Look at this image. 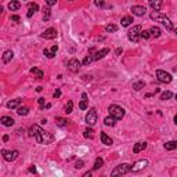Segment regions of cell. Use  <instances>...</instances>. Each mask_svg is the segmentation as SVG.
<instances>
[{"label": "cell", "mask_w": 177, "mask_h": 177, "mask_svg": "<svg viewBox=\"0 0 177 177\" xmlns=\"http://www.w3.org/2000/svg\"><path fill=\"white\" fill-rule=\"evenodd\" d=\"M35 137H36V141L39 143V144H50V143L54 141V136L49 132H44L43 129H42L40 132L37 133Z\"/></svg>", "instance_id": "obj_1"}, {"label": "cell", "mask_w": 177, "mask_h": 177, "mask_svg": "<svg viewBox=\"0 0 177 177\" xmlns=\"http://www.w3.org/2000/svg\"><path fill=\"white\" fill-rule=\"evenodd\" d=\"M108 111H109V115L112 116V118H115L116 120H119V119H122L123 116H125V109L122 108V107H119V105H116V104H112V105H109V108H108Z\"/></svg>", "instance_id": "obj_2"}, {"label": "cell", "mask_w": 177, "mask_h": 177, "mask_svg": "<svg viewBox=\"0 0 177 177\" xmlns=\"http://www.w3.org/2000/svg\"><path fill=\"white\" fill-rule=\"evenodd\" d=\"M140 31H141V27H140V25H136V27H133L130 31L127 32V37H129V40L137 43V42L140 40Z\"/></svg>", "instance_id": "obj_3"}, {"label": "cell", "mask_w": 177, "mask_h": 177, "mask_svg": "<svg viewBox=\"0 0 177 177\" xmlns=\"http://www.w3.org/2000/svg\"><path fill=\"white\" fill-rule=\"evenodd\" d=\"M130 172V165L129 163H122L116 166V168L111 172V176H122V174H126V173Z\"/></svg>", "instance_id": "obj_4"}, {"label": "cell", "mask_w": 177, "mask_h": 177, "mask_svg": "<svg viewBox=\"0 0 177 177\" xmlns=\"http://www.w3.org/2000/svg\"><path fill=\"white\" fill-rule=\"evenodd\" d=\"M85 120H86V123L89 125V126H94L95 122H97V109L95 108L89 109V112H87Z\"/></svg>", "instance_id": "obj_5"}, {"label": "cell", "mask_w": 177, "mask_h": 177, "mask_svg": "<svg viewBox=\"0 0 177 177\" xmlns=\"http://www.w3.org/2000/svg\"><path fill=\"white\" fill-rule=\"evenodd\" d=\"M156 77H158V80L161 83H170L173 80L172 75L168 72H165V71H162V69H158V71H156Z\"/></svg>", "instance_id": "obj_6"}, {"label": "cell", "mask_w": 177, "mask_h": 177, "mask_svg": "<svg viewBox=\"0 0 177 177\" xmlns=\"http://www.w3.org/2000/svg\"><path fill=\"white\" fill-rule=\"evenodd\" d=\"M1 155H3V158H4V161H7V162H13V161H15V159L18 158L19 152H18L17 150H14V151L3 150V151H1Z\"/></svg>", "instance_id": "obj_7"}, {"label": "cell", "mask_w": 177, "mask_h": 177, "mask_svg": "<svg viewBox=\"0 0 177 177\" xmlns=\"http://www.w3.org/2000/svg\"><path fill=\"white\" fill-rule=\"evenodd\" d=\"M147 166H148V161L147 159H141V161H137L133 166L130 165V172L137 173V172H140V170H143V169H145Z\"/></svg>", "instance_id": "obj_8"}, {"label": "cell", "mask_w": 177, "mask_h": 177, "mask_svg": "<svg viewBox=\"0 0 177 177\" xmlns=\"http://www.w3.org/2000/svg\"><path fill=\"white\" fill-rule=\"evenodd\" d=\"M68 69L71 72H77L80 69V61L77 58H72L68 61Z\"/></svg>", "instance_id": "obj_9"}, {"label": "cell", "mask_w": 177, "mask_h": 177, "mask_svg": "<svg viewBox=\"0 0 177 177\" xmlns=\"http://www.w3.org/2000/svg\"><path fill=\"white\" fill-rule=\"evenodd\" d=\"M132 13H133V15L143 17V15H145L147 9L144 7V6H133V7H132Z\"/></svg>", "instance_id": "obj_10"}, {"label": "cell", "mask_w": 177, "mask_h": 177, "mask_svg": "<svg viewBox=\"0 0 177 177\" xmlns=\"http://www.w3.org/2000/svg\"><path fill=\"white\" fill-rule=\"evenodd\" d=\"M42 36L44 39H47V40H53V39L57 37V31H55V28H49V29H46Z\"/></svg>", "instance_id": "obj_11"}, {"label": "cell", "mask_w": 177, "mask_h": 177, "mask_svg": "<svg viewBox=\"0 0 177 177\" xmlns=\"http://www.w3.org/2000/svg\"><path fill=\"white\" fill-rule=\"evenodd\" d=\"M109 53V49H101V50H98V51H95L94 53V55L91 57V58L94 59V61H98V59H101V58H104L105 55Z\"/></svg>", "instance_id": "obj_12"}, {"label": "cell", "mask_w": 177, "mask_h": 177, "mask_svg": "<svg viewBox=\"0 0 177 177\" xmlns=\"http://www.w3.org/2000/svg\"><path fill=\"white\" fill-rule=\"evenodd\" d=\"M162 4H163V0H150V6L154 11H159L162 9Z\"/></svg>", "instance_id": "obj_13"}, {"label": "cell", "mask_w": 177, "mask_h": 177, "mask_svg": "<svg viewBox=\"0 0 177 177\" xmlns=\"http://www.w3.org/2000/svg\"><path fill=\"white\" fill-rule=\"evenodd\" d=\"M100 137H101V141H102V144H105V145H112V138L107 134V133H104V132H101V134H100Z\"/></svg>", "instance_id": "obj_14"}, {"label": "cell", "mask_w": 177, "mask_h": 177, "mask_svg": "<svg viewBox=\"0 0 177 177\" xmlns=\"http://www.w3.org/2000/svg\"><path fill=\"white\" fill-rule=\"evenodd\" d=\"M0 122H1V125H4V126L11 127L15 120H14L13 118H10V116H1V118H0Z\"/></svg>", "instance_id": "obj_15"}, {"label": "cell", "mask_w": 177, "mask_h": 177, "mask_svg": "<svg viewBox=\"0 0 177 177\" xmlns=\"http://www.w3.org/2000/svg\"><path fill=\"white\" fill-rule=\"evenodd\" d=\"M161 22H162L165 27H166V29H168V31H174V27H173L172 21H170L168 17H165V15H163V17H162V19H161Z\"/></svg>", "instance_id": "obj_16"}, {"label": "cell", "mask_w": 177, "mask_h": 177, "mask_svg": "<svg viewBox=\"0 0 177 177\" xmlns=\"http://www.w3.org/2000/svg\"><path fill=\"white\" fill-rule=\"evenodd\" d=\"M145 147H147L145 143L140 141V143L134 144V147H133V152H134V154H138V152H141L143 150H145Z\"/></svg>", "instance_id": "obj_17"}, {"label": "cell", "mask_w": 177, "mask_h": 177, "mask_svg": "<svg viewBox=\"0 0 177 177\" xmlns=\"http://www.w3.org/2000/svg\"><path fill=\"white\" fill-rule=\"evenodd\" d=\"M13 57H14L13 50H7V51H4V54H3V62H4V64L10 62V61L13 59Z\"/></svg>", "instance_id": "obj_18"}, {"label": "cell", "mask_w": 177, "mask_h": 177, "mask_svg": "<svg viewBox=\"0 0 177 177\" xmlns=\"http://www.w3.org/2000/svg\"><path fill=\"white\" fill-rule=\"evenodd\" d=\"M19 7H21V3L17 1V0H13V1H10L9 3V10L10 11H17Z\"/></svg>", "instance_id": "obj_19"}, {"label": "cell", "mask_w": 177, "mask_h": 177, "mask_svg": "<svg viewBox=\"0 0 177 177\" xmlns=\"http://www.w3.org/2000/svg\"><path fill=\"white\" fill-rule=\"evenodd\" d=\"M37 10H39V6H37L36 3H33V4H29V11H28L27 17H28V18H31V17H32V15H33L35 13H36Z\"/></svg>", "instance_id": "obj_20"}, {"label": "cell", "mask_w": 177, "mask_h": 177, "mask_svg": "<svg viewBox=\"0 0 177 177\" xmlns=\"http://www.w3.org/2000/svg\"><path fill=\"white\" fill-rule=\"evenodd\" d=\"M19 104H21V100H11V101H9L7 102V108L9 109H14V108H18L19 107Z\"/></svg>", "instance_id": "obj_21"}, {"label": "cell", "mask_w": 177, "mask_h": 177, "mask_svg": "<svg viewBox=\"0 0 177 177\" xmlns=\"http://www.w3.org/2000/svg\"><path fill=\"white\" fill-rule=\"evenodd\" d=\"M31 73H32V75H35V76H36V79H43V76H44V72H43V71H40V69H37V68H32L31 69Z\"/></svg>", "instance_id": "obj_22"}, {"label": "cell", "mask_w": 177, "mask_h": 177, "mask_svg": "<svg viewBox=\"0 0 177 177\" xmlns=\"http://www.w3.org/2000/svg\"><path fill=\"white\" fill-rule=\"evenodd\" d=\"M148 32H150V36H152V37H159L161 36V29H159L158 27H152Z\"/></svg>", "instance_id": "obj_23"}, {"label": "cell", "mask_w": 177, "mask_h": 177, "mask_svg": "<svg viewBox=\"0 0 177 177\" xmlns=\"http://www.w3.org/2000/svg\"><path fill=\"white\" fill-rule=\"evenodd\" d=\"M42 130V127L40 126H37V125H33V126H31V129H29V136L33 137V136H36L37 133Z\"/></svg>", "instance_id": "obj_24"}, {"label": "cell", "mask_w": 177, "mask_h": 177, "mask_svg": "<svg viewBox=\"0 0 177 177\" xmlns=\"http://www.w3.org/2000/svg\"><path fill=\"white\" fill-rule=\"evenodd\" d=\"M82 98H83V100L80 101V104H79V108H80V109H86L87 107H89V105H87L89 100H87V94H86V93H83V94H82Z\"/></svg>", "instance_id": "obj_25"}, {"label": "cell", "mask_w": 177, "mask_h": 177, "mask_svg": "<svg viewBox=\"0 0 177 177\" xmlns=\"http://www.w3.org/2000/svg\"><path fill=\"white\" fill-rule=\"evenodd\" d=\"M177 148V141H169V143H166L165 144V150L168 151H173Z\"/></svg>", "instance_id": "obj_26"}, {"label": "cell", "mask_w": 177, "mask_h": 177, "mask_svg": "<svg viewBox=\"0 0 177 177\" xmlns=\"http://www.w3.org/2000/svg\"><path fill=\"white\" fill-rule=\"evenodd\" d=\"M122 27H129L130 24L133 22V17H130V15H126V17H123L122 18Z\"/></svg>", "instance_id": "obj_27"}, {"label": "cell", "mask_w": 177, "mask_h": 177, "mask_svg": "<svg viewBox=\"0 0 177 177\" xmlns=\"http://www.w3.org/2000/svg\"><path fill=\"white\" fill-rule=\"evenodd\" d=\"M17 114L21 115V116H25V115L29 114V108L28 107H18L17 108Z\"/></svg>", "instance_id": "obj_28"}, {"label": "cell", "mask_w": 177, "mask_h": 177, "mask_svg": "<svg viewBox=\"0 0 177 177\" xmlns=\"http://www.w3.org/2000/svg\"><path fill=\"white\" fill-rule=\"evenodd\" d=\"M144 86H145V83L143 82V80H138V82L133 83V89H134L136 91H140L141 89H144Z\"/></svg>", "instance_id": "obj_29"}, {"label": "cell", "mask_w": 177, "mask_h": 177, "mask_svg": "<svg viewBox=\"0 0 177 177\" xmlns=\"http://www.w3.org/2000/svg\"><path fill=\"white\" fill-rule=\"evenodd\" d=\"M83 136L86 137V138H93V137H94V130H93L91 127H89V129H86V130L83 132Z\"/></svg>", "instance_id": "obj_30"}, {"label": "cell", "mask_w": 177, "mask_h": 177, "mask_svg": "<svg viewBox=\"0 0 177 177\" xmlns=\"http://www.w3.org/2000/svg\"><path fill=\"white\" fill-rule=\"evenodd\" d=\"M115 122H116V119L112 118V116H107V118L104 119V123L107 126H115Z\"/></svg>", "instance_id": "obj_31"}, {"label": "cell", "mask_w": 177, "mask_h": 177, "mask_svg": "<svg viewBox=\"0 0 177 177\" xmlns=\"http://www.w3.org/2000/svg\"><path fill=\"white\" fill-rule=\"evenodd\" d=\"M55 123H57L59 127H65L67 125H68V120L64 119V118H55Z\"/></svg>", "instance_id": "obj_32"}, {"label": "cell", "mask_w": 177, "mask_h": 177, "mask_svg": "<svg viewBox=\"0 0 177 177\" xmlns=\"http://www.w3.org/2000/svg\"><path fill=\"white\" fill-rule=\"evenodd\" d=\"M173 97V93L172 91H163L162 94H161V100L162 101H166V100H169V98H172Z\"/></svg>", "instance_id": "obj_33"}, {"label": "cell", "mask_w": 177, "mask_h": 177, "mask_svg": "<svg viewBox=\"0 0 177 177\" xmlns=\"http://www.w3.org/2000/svg\"><path fill=\"white\" fill-rule=\"evenodd\" d=\"M162 17H163V15L159 13V11H154V13H151V19H154V21H161Z\"/></svg>", "instance_id": "obj_34"}, {"label": "cell", "mask_w": 177, "mask_h": 177, "mask_svg": "<svg viewBox=\"0 0 177 177\" xmlns=\"http://www.w3.org/2000/svg\"><path fill=\"white\" fill-rule=\"evenodd\" d=\"M102 165H104V161H102V158H97V159H95V162H94V166H93V169H94V170H98V169H100Z\"/></svg>", "instance_id": "obj_35"}, {"label": "cell", "mask_w": 177, "mask_h": 177, "mask_svg": "<svg viewBox=\"0 0 177 177\" xmlns=\"http://www.w3.org/2000/svg\"><path fill=\"white\" fill-rule=\"evenodd\" d=\"M105 31L108 32V33H111V32H116V31H118V27L114 25V24H109V25L105 27Z\"/></svg>", "instance_id": "obj_36"}, {"label": "cell", "mask_w": 177, "mask_h": 177, "mask_svg": "<svg viewBox=\"0 0 177 177\" xmlns=\"http://www.w3.org/2000/svg\"><path fill=\"white\" fill-rule=\"evenodd\" d=\"M49 18H50V9H49V7H44V9H43V19H44V21H49Z\"/></svg>", "instance_id": "obj_37"}, {"label": "cell", "mask_w": 177, "mask_h": 177, "mask_svg": "<svg viewBox=\"0 0 177 177\" xmlns=\"http://www.w3.org/2000/svg\"><path fill=\"white\" fill-rule=\"evenodd\" d=\"M72 109H73V102H72V101H68L67 105H65V112H67V114H71V112H72Z\"/></svg>", "instance_id": "obj_38"}, {"label": "cell", "mask_w": 177, "mask_h": 177, "mask_svg": "<svg viewBox=\"0 0 177 177\" xmlns=\"http://www.w3.org/2000/svg\"><path fill=\"white\" fill-rule=\"evenodd\" d=\"M150 32L148 31H140V39H144V40H147V39H150Z\"/></svg>", "instance_id": "obj_39"}, {"label": "cell", "mask_w": 177, "mask_h": 177, "mask_svg": "<svg viewBox=\"0 0 177 177\" xmlns=\"http://www.w3.org/2000/svg\"><path fill=\"white\" fill-rule=\"evenodd\" d=\"M43 54H44L47 58H53V57H54V54H53L50 50H47V49H44V50H43Z\"/></svg>", "instance_id": "obj_40"}, {"label": "cell", "mask_w": 177, "mask_h": 177, "mask_svg": "<svg viewBox=\"0 0 177 177\" xmlns=\"http://www.w3.org/2000/svg\"><path fill=\"white\" fill-rule=\"evenodd\" d=\"M91 61H93V58H91L90 55H87L86 58L83 59V65H89V64H90V62H91Z\"/></svg>", "instance_id": "obj_41"}, {"label": "cell", "mask_w": 177, "mask_h": 177, "mask_svg": "<svg viewBox=\"0 0 177 177\" xmlns=\"http://www.w3.org/2000/svg\"><path fill=\"white\" fill-rule=\"evenodd\" d=\"M82 79H83V80H85V82H87V80L90 82L91 79H93V76H91V75H83V76H82Z\"/></svg>", "instance_id": "obj_42"}, {"label": "cell", "mask_w": 177, "mask_h": 177, "mask_svg": "<svg viewBox=\"0 0 177 177\" xmlns=\"http://www.w3.org/2000/svg\"><path fill=\"white\" fill-rule=\"evenodd\" d=\"M46 3H47V6H49V7H51V6H55L57 0H46Z\"/></svg>", "instance_id": "obj_43"}, {"label": "cell", "mask_w": 177, "mask_h": 177, "mask_svg": "<svg viewBox=\"0 0 177 177\" xmlns=\"http://www.w3.org/2000/svg\"><path fill=\"white\" fill-rule=\"evenodd\" d=\"M95 6H98V7H102L104 6V0H94Z\"/></svg>", "instance_id": "obj_44"}, {"label": "cell", "mask_w": 177, "mask_h": 177, "mask_svg": "<svg viewBox=\"0 0 177 177\" xmlns=\"http://www.w3.org/2000/svg\"><path fill=\"white\" fill-rule=\"evenodd\" d=\"M59 95H61V90H58V89H57V90L54 91V94H53V97H54V98H58Z\"/></svg>", "instance_id": "obj_45"}, {"label": "cell", "mask_w": 177, "mask_h": 177, "mask_svg": "<svg viewBox=\"0 0 177 177\" xmlns=\"http://www.w3.org/2000/svg\"><path fill=\"white\" fill-rule=\"evenodd\" d=\"M57 50H58V46H57V44H54V46H53V47H51V53H53V54H54L55 55V53H57Z\"/></svg>", "instance_id": "obj_46"}, {"label": "cell", "mask_w": 177, "mask_h": 177, "mask_svg": "<svg viewBox=\"0 0 177 177\" xmlns=\"http://www.w3.org/2000/svg\"><path fill=\"white\" fill-rule=\"evenodd\" d=\"M75 168H76V169H80V168H83V162H82V161H77V162H76V165H75Z\"/></svg>", "instance_id": "obj_47"}, {"label": "cell", "mask_w": 177, "mask_h": 177, "mask_svg": "<svg viewBox=\"0 0 177 177\" xmlns=\"http://www.w3.org/2000/svg\"><path fill=\"white\" fill-rule=\"evenodd\" d=\"M37 101H39V105H40V108H42V109L44 108V98H39Z\"/></svg>", "instance_id": "obj_48"}, {"label": "cell", "mask_w": 177, "mask_h": 177, "mask_svg": "<svg viewBox=\"0 0 177 177\" xmlns=\"http://www.w3.org/2000/svg\"><path fill=\"white\" fill-rule=\"evenodd\" d=\"M11 19H13L14 22H18V21H19V17H18V15H13V17H11Z\"/></svg>", "instance_id": "obj_49"}, {"label": "cell", "mask_w": 177, "mask_h": 177, "mask_svg": "<svg viewBox=\"0 0 177 177\" xmlns=\"http://www.w3.org/2000/svg\"><path fill=\"white\" fill-rule=\"evenodd\" d=\"M115 54H116V55H120V54H122V49H116Z\"/></svg>", "instance_id": "obj_50"}, {"label": "cell", "mask_w": 177, "mask_h": 177, "mask_svg": "<svg viewBox=\"0 0 177 177\" xmlns=\"http://www.w3.org/2000/svg\"><path fill=\"white\" fill-rule=\"evenodd\" d=\"M29 172H31V173H35V172H36V168H35V166H31V168H29Z\"/></svg>", "instance_id": "obj_51"}, {"label": "cell", "mask_w": 177, "mask_h": 177, "mask_svg": "<svg viewBox=\"0 0 177 177\" xmlns=\"http://www.w3.org/2000/svg\"><path fill=\"white\" fill-rule=\"evenodd\" d=\"M3 141H9V136L6 134V136H3Z\"/></svg>", "instance_id": "obj_52"}, {"label": "cell", "mask_w": 177, "mask_h": 177, "mask_svg": "<svg viewBox=\"0 0 177 177\" xmlns=\"http://www.w3.org/2000/svg\"><path fill=\"white\" fill-rule=\"evenodd\" d=\"M42 90H43V87H42V86H39V87L36 89V91H42Z\"/></svg>", "instance_id": "obj_53"}, {"label": "cell", "mask_w": 177, "mask_h": 177, "mask_svg": "<svg viewBox=\"0 0 177 177\" xmlns=\"http://www.w3.org/2000/svg\"><path fill=\"white\" fill-rule=\"evenodd\" d=\"M1 11H3V7H1V6H0V14H1Z\"/></svg>", "instance_id": "obj_54"}, {"label": "cell", "mask_w": 177, "mask_h": 177, "mask_svg": "<svg viewBox=\"0 0 177 177\" xmlns=\"http://www.w3.org/2000/svg\"><path fill=\"white\" fill-rule=\"evenodd\" d=\"M69 1H72V0H69Z\"/></svg>", "instance_id": "obj_55"}]
</instances>
